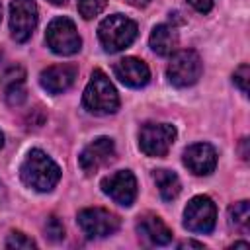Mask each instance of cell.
Segmentation results:
<instances>
[{"instance_id": "cell-8", "label": "cell", "mask_w": 250, "mask_h": 250, "mask_svg": "<svg viewBox=\"0 0 250 250\" xmlns=\"http://www.w3.org/2000/svg\"><path fill=\"white\" fill-rule=\"evenodd\" d=\"M78 225L88 238H102L119 229V217L102 207H88L78 213Z\"/></svg>"}, {"instance_id": "cell-10", "label": "cell", "mask_w": 250, "mask_h": 250, "mask_svg": "<svg viewBox=\"0 0 250 250\" xmlns=\"http://www.w3.org/2000/svg\"><path fill=\"white\" fill-rule=\"evenodd\" d=\"M102 191L109 195L115 203L131 207L137 197V180L131 170H117L115 174L102 180Z\"/></svg>"}, {"instance_id": "cell-27", "label": "cell", "mask_w": 250, "mask_h": 250, "mask_svg": "<svg viewBox=\"0 0 250 250\" xmlns=\"http://www.w3.org/2000/svg\"><path fill=\"white\" fill-rule=\"evenodd\" d=\"M230 248H246V250H248V248H250V244H248V242H234Z\"/></svg>"}, {"instance_id": "cell-26", "label": "cell", "mask_w": 250, "mask_h": 250, "mask_svg": "<svg viewBox=\"0 0 250 250\" xmlns=\"http://www.w3.org/2000/svg\"><path fill=\"white\" fill-rule=\"evenodd\" d=\"M125 2H129L131 6H137V8H141V6H146L150 0H125Z\"/></svg>"}, {"instance_id": "cell-30", "label": "cell", "mask_w": 250, "mask_h": 250, "mask_svg": "<svg viewBox=\"0 0 250 250\" xmlns=\"http://www.w3.org/2000/svg\"><path fill=\"white\" fill-rule=\"evenodd\" d=\"M0 20H2V4H0Z\"/></svg>"}, {"instance_id": "cell-20", "label": "cell", "mask_w": 250, "mask_h": 250, "mask_svg": "<svg viewBox=\"0 0 250 250\" xmlns=\"http://www.w3.org/2000/svg\"><path fill=\"white\" fill-rule=\"evenodd\" d=\"M105 4L107 0H78V12L84 20H92L105 8Z\"/></svg>"}, {"instance_id": "cell-5", "label": "cell", "mask_w": 250, "mask_h": 250, "mask_svg": "<svg viewBox=\"0 0 250 250\" xmlns=\"http://www.w3.org/2000/svg\"><path fill=\"white\" fill-rule=\"evenodd\" d=\"M201 70H203V64H201L199 55L191 49H184L172 55L170 64L166 68V76L174 86L188 88L199 80Z\"/></svg>"}, {"instance_id": "cell-28", "label": "cell", "mask_w": 250, "mask_h": 250, "mask_svg": "<svg viewBox=\"0 0 250 250\" xmlns=\"http://www.w3.org/2000/svg\"><path fill=\"white\" fill-rule=\"evenodd\" d=\"M49 2H51V4H57V6H61V4H64L66 0H49Z\"/></svg>"}, {"instance_id": "cell-21", "label": "cell", "mask_w": 250, "mask_h": 250, "mask_svg": "<svg viewBox=\"0 0 250 250\" xmlns=\"http://www.w3.org/2000/svg\"><path fill=\"white\" fill-rule=\"evenodd\" d=\"M35 240H31L29 236H25L23 232H10L8 238H6V248H12V250H29V248H35Z\"/></svg>"}, {"instance_id": "cell-14", "label": "cell", "mask_w": 250, "mask_h": 250, "mask_svg": "<svg viewBox=\"0 0 250 250\" xmlns=\"http://www.w3.org/2000/svg\"><path fill=\"white\" fill-rule=\"evenodd\" d=\"M113 74L125 84V86H131V88H141L148 82L150 78V70L146 66L145 61L137 59V57H125V59H119L115 64H113Z\"/></svg>"}, {"instance_id": "cell-4", "label": "cell", "mask_w": 250, "mask_h": 250, "mask_svg": "<svg viewBox=\"0 0 250 250\" xmlns=\"http://www.w3.org/2000/svg\"><path fill=\"white\" fill-rule=\"evenodd\" d=\"M45 41L53 53L62 55V57H70V55L78 53L82 47V39L76 31L74 21L70 18H64V16L55 18L47 25Z\"/></svg>"}, {"instance_id": "cell-23", "label": "cell", "mask_w": 250, "mask_h": 250, "mask_svg": "<svg viewBox=\"0 0 250 250\" xmlns=\"http://www.w3.org/2000/svg\"><path fill=\"white\" fill-rule=\"evenodd\" d=\"M248 80H250V66L248 64H240L232 74V82L238 86V90L242 94H248Z\"/></svg>"}, {"instance_id": "cell-17", "label": "cell", "mask_w": 250, "mask_h": 250, "mask_svg": "<svg viewBox=\"0 0 250 250\" xmlns=\"http://www.w3.org/2000/svg\"><path fill=\"white\" fill-rule=\"evenodd\" d=\"M148 45L150 49L160 55V57H168L176 51L178 47V33L174 27L166 25V23H160L156 25L152 31H150V37H148Z\"/></svg>"}, {"instance_id": "cell-18", "label": "cell", "mask_w": 250, "mask_h": 250, "mask_svg": "<svg viewBox=\"0 0 250 250\" xmlns=\"http://www.w3.org/2000/svg\"><path fill=\"white\" fill-rule=\"evenodd\" d=\"M152 180H154V184L158 188V193L164 201H172V199L178 197V193L182 189V184H180V178L172 170H164V168L154 170Z\"/></svg>"}, {"instance_id": "cell-24", "label": "cell", "mask_w": 250, "mask_h": 250, "mask_svg": "<svg viewBox=\"0 0 250 250\" xmlns=\"http://www.w3.org/2000/svg\"><path fill=\"white\" fill-rule=\"evenodd\" d=\"M197 12H201V14H207V12H211V8H213V4H215V0H188Z\"/></svg>"}, {"instance_id": "cell-7", "label": "cell", "mask_w": 250, "mask_h": 250, "mask_svg": "<svg viewBox=\"0 0 250 250\" xmlns=\"http://www.w3.org/2000/svg\"><path fill=\"white\" fill-rule=\"evenodd\" d=\"M217 223V207L211 197L195 195L184 209V227L189 232L209 234Z\"/></svg>"}, {"instance_id": "cell-15", "label": "cell", "mask_w": 250, "mask_h": 250, "mask_svg": "<svg viewBox=\"0 0 250 250\" xmlns=\"http://www.w3.org/2000/svg\"><path fill=\"white\" fill-rule=\"evenodd\" d=\"M137 232L143 240H146L152 246H166L172 240V230L168 229V225L158 215H152V213L139 217Z\"/></svg>"}, {"instance_id": "cell-29", "label": "cell", "mask_w": 250, "mask_h": 250, "mask_svg": "<svg viewBox=\"0 0 250 250\" xmlns=\"http://www.w3.org/2000/svg\"><path fill=\"white\" fill-rule=\"evenodd\" d=\"M2 145H4V135H2V131H0V148H2Z\"/></svg>"}, {"instance_id": "cell-1", "label": "cell", "mask_w": 250, "mask_h": 250, "mask_svg": "<svg viewBox=\"0 0 250 250\" xmlns=\"http://www.w3.org/2000/svg\"><path fill=\"white\" fill-rule=\"evenodd\" d=\"M21 182L35 191H51L61 180V168L39 148H31L20 166Z\"/></svg>"}, {"instance_id": "cell-3", "label": "cell", "mask_w": 250, "mask_h": 250, "mask_svg": "<svg viewBox=\"0 0 250 250\" xmlns=\"http://www.w3.org/2000/svg\"><path fill=\"white\" fill-rule=\"evenodd\" d=\"M98 37L107 53H119L135 41L137 23L123 14H111L100 23Z\"/></svg>"}, {"instance_id": "cell-16", "label": "cell", "mask_w": 250, "mask_h": 250, "mask_svg": "<svg viewBox=\"0 0 250 250\" xmlns=\"http://www.w3.org/2000/svg\"><path fill=\"white\" fill-rule=\"evenodd\" d=\"M2 86H4V98L8 105L18 107L25 102V70L21 66H10L2 74Z\"/></svg>"}, {"instance_id": "cell-2", "label": "cell", "mask_w": 250, "mask_h": 250, "mask_svg": "<svg viewBox=\"0 0 250 250\" xmlns=\"http://www.w3.org/2000/svg\"><path fill=\"white\" fill-rule=\"evenodd\" d=\"M82 105L96 115H109L115 113L119 107V96L117 90L113 88V84L109 82V78L96 68L90 76L88 86L84 88L82 94Z\"/></svg>"}, {"instance_id": "cell-22", "label": "cell", "mask_w": 250, "mask_h": 250, "mask_svg": "<svg viewBox=\"0 0 250 250\" xmlns=\"http://www.w3.org/2000/svg\"><path fill=\"white\" fill-rule=\"evenodd\" d=\"M45 236H47L49 240H53V242H59V240L64 238V227H62V223H61L59 217L51 215V217L45 221Z\"/></svg>"}, {"instance_id": "cell-6", "label": "cell", "mask_w": 250, "mask_h": 250, "mask_svg": "<svg viewBox=\"0 0 250 250\" xmlns=\"http://www.w3.org/2000/svg\"><path fill=\"white\" fill-rule=\"evenodd\" d=\"M176 141V127L170 123H145L139 129V148L146 156H166Z\"/></svg>"}, {"instance_id": "cell-12", "label": "cell", "mask_w": 250, "mask_h": 250, "mask_svg": "<svg viewBox=\"0 0 250 250\" xmlns=\"http://www.w3.org/2000/svg\"><path fill=\"white\" fill-rule=\"evenodd\" d=\"M184 164L195 176H207L217 166V152L209 143H195L184 150Z\"/></svg>"}, {"instance_id": "cell-25", "label": "cell", "mask_w": 250, "mask_h": 250, "mask_svg": "<svg viewBox=\"0 0 250 250\" xmlns=\"http://www.w3.org/2000/svg\"><path fill=\"white\" fill-rule=\"evenodd\" d=\"M178 248H197V250H203V244L201 242H193V240H184L178 244Z\"/></svg>"}, {"instance_id": "cell-11", "label": "cell", "mask_w": 250, "mask_h": 250, "mask_svg": "<svg viewBox=\"0 0 250 250\" xmlns=\"http://www.w3.org/2000/svg\"><path fill=\"white\" fill-rule=\"evenodd\" d=\"M115 156V145L109 137H98L94 139L78 156V164L86 176L96 174L102 166L109 164Z\"/></svg>"}, {"instance_id": "cell-13", "label": "cell", "mask_w": 250, "mask_h": 250, "mask_svg": "<svg viewBox=\"0 0 250 250\" xmlns=\"http://www.w3.org/2000/svg\"><path fill=\"white\" fill-rule=\"evenodd\" d=\"M76 74L78 68L74 64H53L39 74V84L49 94H62L74 84Z\"/></svg>"}, {"instance_id": "cell-9", "label": "cell", "mask_w": 250, "mask_h": 250, "mask_svg": "<svg viewBox=\"0 0 250 250\" xmlns=\"http://www.w3.org/2000/svg\"><path fill=\"white\" fill-rule=\"evenodd\" d=\"M37 25V4L33 0L10 2V31L18 43H25Z\"/></svg>"}, {"instance_id": "cell-19", "label": "cell", "mask_w": 250, "mask_h": 250, "mask_svg": "<svg viewBox=\"0 0 250 250\" xmlns=\"http://www.w3.org/2000/svg\"><path fill=\"white\" fill-rule=\"evenodd\" d=\"M229 223L236 230L246 232L250 227V203L248 201H238L229 207Z\"/></svg>"}]
</instances>
